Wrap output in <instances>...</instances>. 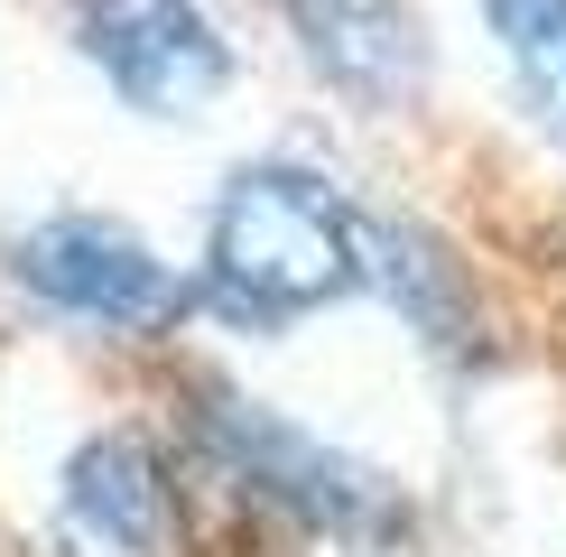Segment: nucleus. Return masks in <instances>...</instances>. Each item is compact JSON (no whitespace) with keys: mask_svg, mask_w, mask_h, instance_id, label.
<instances>
[{"mask_svg":"<svg viewBox=\"0 0 566 557\" xmlns=\"http://www.w3.org/2000/svg\"><path fill=\"white\" fill-rule=\"evenodd\" d=\"M371 288L363 214L306 168H242L205 223V297L232 325H297L335 297Z\"/></svg>","mask_w":566,"mask_h":557,"instance_id":"obj_1","label":"nucleus"},{"mask_svg":"<svg viewBox=\"0 0 566 557\" xmlns=\"http://www.w3.org/2000/svg\"><path fill=\"white\" fill-rule=\"evenodd\" d=\"M10 270L29 278V297H46L56 316H84L103 335H168L196 307V288L112 214H46L19 232Z\"/></svg>","mask_w":566,"mask_h":557,"instance_id":"obj_2","label":"nucleus"},{"mask_svg":"<svg viewBox=\"0 0 566 557\" xmlns=\"http://www.w3.org/2000/svg\"><path fill=\"white\" fill-rule=\"evenodd\" d=\"M205 446L223 455V474L242 483V493L297 511L306 529H335V539H381V529H390L381 474H363L353 455H335L325 437L289 428V418L261 409V400H232V390H214V409H205Z\"/></svg>","mask_w":566,"mask_h":557,"instance_id":"obj_3","label":"nucleus"},{"mask_svg":"<svg viewBox=\"0 0 566 557\" xmlns=\"http://www.w3.org/2000/svg\"><path fill=\"white\" fill-rule=\"evenodd\" d=\"M65 10L103 84L149 122H186L232 84V46L196 0H65Z\"/></svg>","mask_w":566,"mask_h":557,"instance_id":"obj_4","label":"nucleus"},{"mask_svg":"<svg viewBox=\"0 0 566 557\" xmlns=\"http://www.w3.org/2000/svg\"><path fill=\"white\" fill-rule=\"evenodd\" d=\"M306 65L363 112H409L428 93V29L409 0H279Z\"/></svg>","mask_w":566,"mask_h":557,"instance_id":"obj_5","label":"nucleus"},{"mask_svg":"<svg viewBox=\"0 0 566 557\" xmlns=\"http://www.w3.org/2000/svg\"><path fill=\"white\" fill-rule=\"evenodd\" d=\"M65 511L93 548L112 557H158L168 539V474L139 437H93V446L65 464Z\"/></svg>","mask_w":566,"mask_h":557,"instance_id":"obj_6","label":"nucleus"},{"mask_svg":"<svg viewBox=\"0 0 566 557\" xmlns=\"http://www.w3.org/2000/svg\"><path fill=\"white\" fill-rule=\"evenodd\" d=\"M483 19L511 56V84H521L530 122L566 149V0H483Z\"/></svg>","mask_w":566,"mask_h":557,"instance_id":"obj_7","label":"nucleus"}]
</instances>
